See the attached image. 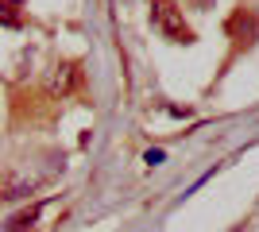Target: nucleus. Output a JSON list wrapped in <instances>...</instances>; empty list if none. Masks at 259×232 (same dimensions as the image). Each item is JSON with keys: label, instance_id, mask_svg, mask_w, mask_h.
Here are the masks:
<instances>
[{"label": "nucleus", "instance_id": "f257e3e1", "mask_svg": "<svg viewBox=\"0 0 259 232\" xmlns=\"http://www.w3.org/2000/svg\"><path fill=\"white\" fill-rule=\"evenodd\" d=\"M151 23H155V31H159L162 39H170V43H194V31L186 27V16L178 12L174 0H155L151 4Z\"/></svg>", "mask_w": 259, "mask_h": 232}, {"label": "nucleus", "instance_id": "f03ea898", "mask_svg": "<svg viewBox=\"0 0 259 232\" xmlns=\"http://www.w3.org/2000/svg\"><path fill=\"white\" fill-rule=\"evenodd\" d=\"M77 77H81L77 62H58V66L47 74V93H51V97H66V93H74Z\"/></svg>", "mask_w": 259, "mask_h": 232}, {"label": "nucleus", "instance_id": "7ed1b4c3", "mask_svg": "<svg viewBox=\"0 0 259 232\" xmlns=\"http://www.w3.org/2000/svg\"><path fill=\"white\" fill-rule=\"evenodd\" d=\"M0 23H4V27H20V23H23L20 0H0Z\"/></svg>", "mask_w": 259, "mask_h": 232}, {"label": "nucleus", "instance_id": "20e7f679", "mask_svg": "<svg viewBox=\"0 0 259 232\" xmlns=\"http://www.w3.org/2000/svg\"><path fill=\"white\" fill-rule=\"evenodd\" d=\"M35 221H39V205H31V209H23L20 217H12V221H8V232H27V228H31Z\"/></svg>", "mask_w": 259, "mask_h": 232}]
</instances>
